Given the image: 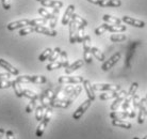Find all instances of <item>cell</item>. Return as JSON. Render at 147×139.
<instances>
[{"label":"cell","mask_w":147,"mask_h":139,"mask_svg":"<svg viewBox=\"0 0 147 139\" xmlns=\"http://www.w3.org/2000/svg\"><path fill=\"white\" fill-rule=\"evenodd\" d=\"M83 44V56H84V61L86 63L92 62V52H91V48H92V42H91V37L88 34H85L84 40L82 42Z\"/></svg>","instance_id":"6da1fadb"},{"label":"cell","mask_w":147,"mask_h":139,"mask_svg":"<svg viewBox=\"0 0 147 139\" xmlns=\"http://www.w3.org/2000/svg\"><path fill=\"white\" fill-rule=\"evenodd\" d=\"M119 60H121V52H115V54H114L113 56H111L108 60H105V61H103L102 65H101V70H102L103 72H107V71H109L110 69H112Z\"/></svg>","instance_id":"7a4b0ae2"},{"label":"cell","mask_w":147,"mask_h":139,"mask_svg":"<svg viewBox=\"0 0 147 139\" xmlns=\"http://www.w3.org/2000/svg\"><path fill=\"white\" fill-rule=\"evenodd\" d=\"M91 104H92V101L91 99H85L84 102L81 104L80 106L78 107L77 110L74 112L73 114V118L74 120H80V118L84 114V112L86 111V110L90 108V106H91Z\"/></svg>","instance_id":"3957f363"},{"label":"cell","mask_w":147,"mask_h":139,"mask_svg":"<svg viewBox=\"0 0 147 139\" xmlns=\"http://www.w3.org/2000/svg\"><path fill=\"white\" fill-rule=\"evenodd\" d=\"M95 91H119L121 86H114L109 84H93Z\"/></svg>","instance_id":"277c9868"},{"label":"cell","mask_w":147,"mask_h":139,"mask_svg":"<svg viewBox=\"0 0 147 139\" xmlns=\"http://www.w3.org/2000/svg\"><path fill=\"white\" fill-rule=\"evenodd\" d=\"M84 78L82 76H61L58 79L60 84H81Z\"/></svg>","instance_id":"5b68a950"},{"label":"cell","mask_w":147,"mask_h":139,"mask_svg":"<svg viewBox=\"0 0 147 139\" xmlns=\"http://www.w3.org/2000/svg\"><path fill=\"white\" fill-rule=\"evenodd\" d=\"M146 97L140 101L139 104V116H138V123L139 124H143L146 117Z\"/></svg>","instance_id":"8992f818"},{"label":"cell","mask_w":147,"mask_h":139,"mask_svg":"<svg viewBox=\"0 0 147 139\" xmlns=\"http://www.w3.org/2000/svg\"><path fill=\"white\" fill-rule=\"evenodd\" d=\"M29 25H30V19H20V20H15V22L7 24V28L10 31H13V30L20 29V28H24V27Z\"/></svg>","instance_id":"52a82bcc"},{"label":"cell","mask_w":147,"mask_h":139,"mask_svg":"<svg viewBox=\"0 0 147 139\" xmlns=\"http://www.w3.org/2000/svg\"><path fill=\"white\" fill-rule=\"evenodd\" d=\"M68 25H69V43L70 44H75V43H77L78 26L73 18L70 19V22Z\"/></svg>","instance_id":"ba28073f"},{"label":"cell","mask_w":147,"mask_h":139,"mask_svg":"<svg viewBox=\"0 0 147 139\" xmlns=\"http://www.w3.org/2000/svg\"><path fill=\"white\" fill-rule=\"evenodd\" d=\"M121 20L127 24V25L133 26V27H136V28H144L145 27V22L143 20H140V19H136L133 17H129V16H124Z\"/></svg>","instance_id":"9c48e42d"},{"label":"cell","mask_w":147,"mask_h":139,"mask_svg":"<svg viewBox=\"0 0 147 139\" xmlns=\"http://www.w3.org/2000/svg\"><path fill=\"white\" fill-rule=\"evenodd\" d=\"M0 66L4 69L7 71V73H10L11 75H14V76H17L19 74V71L16 67L12 65L11 63H9L7 60H4V59H0Z\"/></svg>","instance_id":"30bf717a"},{"label":"cell","mask_w":147,"mask_h":139,"mask_svg":"<svg viewBox=\"0 0 147 139\" xmlns=\"http://www.w3.org/2000/svg\"><path fill=\"white\" fill-rule=\"evenodd\" d=\"M74 12H75V5H74V4H69V5L67 7L66 11H65V13H64V15H63V17H62L63 26H66L69 24L70 19H71V17H73V15H74Z\"/></svg>","instance_id":"8fae6325"},{"label":"cell","mask_w":147,"mask_h":139,"mask_svg":"<svg viewBox=\"0 0 147 139\" xmlns=\"http://www.w3.org/2000/svg\"><path fill=\"white\" fill-rule=\"evenodd\" d=\"M83 87H84V90L86 92V94H88V99H91V101H95V90L93 88V84H91V81L88 80V79H84L83 80Z\"/></svg>","instance_id":"7c38bea8"},{"label":"cell","mask_w":147,"mask_h":139,"mask_svg":"<svg viewBox=\"0 0 147 139\" xmlns=\"http://www.w3.org/2000/svg\"><path fill=\"white\" fill-rule=\"evenodd\" d=\"M40 4L46 7H52V9H61L63 7V2L60 0H42Z\"/></svg>","instance_id":"4fadbf2b"},{"label":"cell","mask_w":147,"mask_h":139,"mask_svg":"<svg viewBox=\"0 0 147 139\" xmlns=\"http://www.w3.org/2000/svg\"><path fill=\"white\" fill-rule=\"evenodd\" d=\"M98 5L101 7H118L121 5V0H99Z\"/></svg>","instance_id":"5bb4252c"},{"label":"cell","mask_w":147,"mask_h":139,"mask_svg":"<svg viewBox=\"0 0 147 139\" xmlns=\"http://www.w3.org/2000/svg\"><path fill=\"white\" fill-rule=\"evenodd\" d=\"M35 32L40 33V34H45V35H48V37H55V35H57V31H55V29L47 28V27H45V26L35 27Z\"/></svg>","instance_id":"9a60e30c"},{"label":"cell","mask_w":147,"mask_h":139,"mask_svg":"<svg viewBox=\"0 0 147 139\" xmlns=\"http://www.w3.org/2000/svg\"><path fill=\"white\" fill-rule=\"evenodd\" d=\"M83 64H84V61H83V60H81V59H78V60H76L74 63H71L70 65H68L67 67H65V73H66V74H71L73 72L77 71L78 69L82 67V66H83Z\"/></svg>","instance_id":"2e32d148"},{"label":"cell","mask_w":147,"mask_h":139,"mask_svg":"<svg viewBox=\"0 0 147 139\" xmlns=\"http://www.w3.org/2000/svg\"><path fill=\"white\" fill-rule=\"evenodd\" d=\"M126 95H127V93H126L125 90H121V94L118 95L117 97H116V99H115V101L112 103V105H111L110 108H111V110H112V111H115V110L117 109L118 107L121 106V104L124 102V99H125Z\"/></svg>","instance_id":"e0dca14e"},{"label":"cell","mask_w":147,"mask_h":139,"mask_svg":"<svg viewBox=\"0 0 147 139\" xmlns=\"http://www.w3.org/2000/svg\"><path fill=\"white\" fill-rule=\"evenodd\" d=\"M112 125L113 126H116V127H121V128H126V129H130L132 127L131 123H129L127 121H123L121 119H113L112 120Z\"/></svg>","instance_id":"ac0fdd59"},{"label":"cell","mask_w":147,"mask_h":139,"mask_svg":"<svg viewBox=\"0 0 147 139\" xmlns=\"http://www.w3.org/2000/svg\"><path fill=\"white\" fill-rule=\"evenodd\" d=\"M121 90L119 91H108V93H102L99 95V99L101 101H107L111 99H116L118 95L121 94Z\"/></svg>","instance_id":"d6986e66"},{"label":"cell","mask_w":147,"mask_h":139,"mask_svg":"<svg viewBox=\"0 0 147 139\" xmlns=\"http://www.w3.org/2000/svg\"><path fill=\"white\" fill-rule=\"evenodd\" d=\"M102 20L107 24H110V25H121V20L117 17H114V16H111L109 14H106L102 16Z\"/></svg>","instance_id":"ffe728a7"},{"label":"cell","mask_w":147,"mask_h":139,"mask_svg":"<svg viewBox=\"0 0 147 139\" xmlns=\"http://www.w3.org/2000/svg\"><path fill=\"white\" fill-rule=\"evenodd\" d=\"M91 52H92V55L95 57L98 61H100V62H103L105 60H106V57H105V54H103L102 51L100 50L99 48H97V47H92L91 48Z\"/></svg>","instance_id":"44dd1931"},{"label":"cell","mask_w":147,"mask_h":139,"mask_svg":"<svg viewBox=\"0 0 147 139\" xmlns=\"http://www.w3.org/2000/svg\"><path fill=\"white\" fill-rule=\"evenodd\" d=\"M48 123H49V121L46 120V119H43V120L40 122V124H38V126H37L36 128V137H42L43 136V134H44L45 132V128L47 127Z\"/></svg>","instance_id":"7402d4cb"},{"label":"cell","mask_w":147,"mask_h":139,"mask_svg":"<svg viewBox=\"0 0 147 139\" xmlns=\"http://www.w3.org/2000/svg\"><path fill=\"white\" fill-rule=\"evenodd\" d=\"M126 29H127V27L124 25H110V24H108V31H110V32H124V31H126Z\"/></svg>","instance_id":"603a6c76"},{"label":"cell","mask_w":147,"mask_h":139,"mask_svg":"<svg viewBox=\"0 0 147 139\" xmlns=\"http://www.w3.org/2000/svg\"><path fill=\"white\" fill-rule=\"evenodd\" d=\"M58 12H59V10L55 12V13H58ZM38 14H40L42 17L46 18L47 20H51L55 15V14H53V13H50L49 11H47V10L44 9V7H40V9H38Z\"/></svg>","instance_id":"cb8c5ba5"},{"label":"cell","mask_w":147,"mask_h":139,"mask_svg":"<svg viewBox=\"0 0 147 139\" xmlns=\"http://www.w3.org/2000/svg\"><path fill=\"white\" fill-rule=\"evenodd\" d=\"M20 84H19L16 79L12 81V88H13V90H14L15 94H16L17 97H22V96H24V95H22V90H24V89H22Z\"/></svg>","instance_id":"d4e9b609"},{"label":"cell","mask_w":147,"mask_h":139,"mask_svg":"<svg viewBox=\"0 0 147 139\" xmlns=\"http://www.w3.org/2000/svg\"><path fill=\"white\" fill-rule=\"evenodd\" d=\"M44 116H45V106H43V105L37 106L36 109H35V119H36V121L40 122V121L43 120Z\"/></svg>","instance_id":"484cf974"},{"label":"cell","mask_w":147,"mask_h":139,"mask_svg":"<svg viewBox=\"0 0 147 139\" xmlns=\"http://www.w3.org/2000/svg\"><path fill=\"white\" fill-rule=\"evenodd\" d=\"M110 118L113 120V119H126V118H129V114L125 111H112L110 114Z\"/></svg>","instance_id":"4316f807"},{"label":"cell","mask_w":147,"mask_h":139,"mask_svg":"<svg viewBox=\"0 0 147 139\" xmlns=\"http://www.w3.org/2000/svg\"><path fill=\"white\" fill-rule=\"evenodd\" d=\"M47 19L44 17H40V18H34L30 20V26H33V27H38V26H45L47 24Z\"/></svg>","instance_id":"83f0119b"},{"label":"cell","mask_w":147,"mask_h":139,"mask_svg":"<svg viewBox=\"0 0 147 139\" xmlns=\"http://www.w3.org/2000/svg\"><path fill=\"white\" fill-rule=\"evenodd\" d=\"M32 32H35V27L29 25V26H26V27H24V28L20 29V31H19V35H20V37H25V35L30 34V33H32Z\"/></svg>","instance_id":"f1b7e54d"},{"label":"cell","mask_w":147,"mask_h":139,"mask_svg":"<svg viewBox=\"0 0 147 139\" xmlns=\"http://www.w3.org/2000/svg\"><path fill=\"white\" fill-rule=\"evenodd\" d=\"M60 61L62 63V67H67L69 65V61H68V57H67V52L65 50H62L60 54Z\"/></svg>","instance_id":"f546056e"},{"label":"cell","mask_w":147,"mask_h":139,"mask_svg":"<svg viewBox=\"0 0 147 139\" xmlns=\"http://www.w3.org/2000/svg\"><path fill=\"white\" fill-rule=\"evenodd\" d=\"M85 27L83 26H78V32H77V42L78 43H82L85 37Z\"/></svg>","instance_id":"4dcf8cb0"},{"label":"cell","mask_w":147,"mask_h":139,"mask_svg":"<svg viewBox=\"0 0 147 139\" xmlns=\"http://www.w3.org/2000/svg\"><path fill=\"white\" fill-rule=\"evenodd\" d=\"M71 18L75 20V22L77 24V26H83V27H86V26H88V22H86V20H85L83 17H81L80 15L74 14Z\"/></svg>","instance_id":"1f68e13d"},{"label":"cell","mask_w":147,"mask_h":139,"mask_svg":"<svg viewBox=\"0 0 147 139\" xmlns=\"http://www.w3.org/2000/svg\"><path fill=\"white\" fill-rule=\"evenodd\" d=\"M61 48L60 47H55L53 50H52L51 55L49 56V58H48V60L50 61V62H53V61H55V60H58V58L60 57V54H61Z\"/></svg>","instance_id":"d6a6232c"},{"label":"cell","mask_w":147,"mask_h":139,"mask_svg":"<svg viewBox=\"0 0 147 139\" xmlns=\"http://www.w3.org/2000/svg\"><path fill=\"white\" fill-rule=\"evenodd\" d=\"M51 52H52L51 48H46V49H45V50L40 55V57H38V60H40V62H44V61L48 60L49 56L51 55Z\"/></svg>","instance_id":"836d02e7"},{"label":"cell","mask_w":147,"mask_h":139,"mask_svg":"<svg viewBox=\"0 0 147 139\" xmlns=\"http://www.w3.org/2000/svg\"><path fill=\"white\" fill-rule=\"evenodd\" d=\"M30 80H31V82H34V84H45L47 81V78L45 76L33 75V76H30Z\"/></svg>","instance_id":"e575fe53"},{"label":"cell","mask_w":147,"mask_h":139,"mask_svg":"<svg viewBox=\"0 0 147 139\" xmlns=\"http://www.w3.org/2000/svg\"><path fill=\"white\" fill-rule=\"evenodd\" d=\"M22 95L25 97H28L30 99H37V94L35 92L31 91V90H28V89H24L22 90Z\"/></svg>","instance_id":"d590c367"},{"label":"cell","mask_w":147,"mask_h":139,"mask_svg":"<svg viewBox=\"0 0 147 139\" xmlns=\"http://www.w3.org/2000/svg\"><path fill=\"white\" fill-rule=\"evenodd\" d=\"M60 67H62V63H61L60 60L59 61H58V60H55V61H53V62H50L47 66H46L47 71H53V70L60 69Z\"/></svg>","instance_id":"8d00e7d4"},{"label":"cell","mask_w":147,"mask_h":139,"mask_svg":"<svg viewBox=\"0 0 147 139\" xmlns=\"http://www.w3.org/2000/svg\"><path fill=\"white\" fill-rule=\"evenodd\" d=\"M127 39L125 34H112L110 37V40L114 43H118V42H123Z\"/></svg>","instance_id":"74e56055"},{"label":"cell","mask_w":147,"mask_h":139,"mask_svg":"<svg viewBox=\"0 0 147 139\" xmlns=\"http://www.w3.org/2000/svg\"><path fill=\"white\" fill-rule=\"evenodd\" d=\"M106 31H108V24L107 22H103L102 25H100L99 27H97L95 29V34L96 35H101Z\"/></svg>","instance_id":"f35d334b"},{"label":"cell","mask_w":147,"mask_h":139,"mask_svg":"<svg viewBox=\"0 0 147 139\" xmlns=\"http://www.w3.org/2000/svg\"><path fill=\"white\" fill-rule=\"evenodd\" d=\"M138 89H139V84L138 82H132L131 84V86H130V89H129V91H128V96H130V97H132L133 95L136 94V91H138Z\"/></svg>","instance_id":"ab89813d"},{"label":"cell","mask_w":147,"mask_h":139,"mask_svg":"<svg viewBox=\"0 0 147 139\" xmlns=\"http://www.w3.org/2000/svg\"><path fill=\"white\" fill-rule=\"evenodd\" d=\"M35 106H36V99H31V101H30V103L27 105V107H26V112H27V114H31V112L34 110Z\"/></svg>","instance_id":"60d3db41"},{"label":"cell","mask_w":147,"mask_h":139,"mask_svg":"<svg viewBox=\"0 0 147 139\" xmlns=\"http://www.w3.org/2000/svg\"><path fill=\"white\" fill-rule=\"evenodd\" d=\"M16 80L18 81L19 84H27V82H31L29 75H22V76H17Z\"/></svg>","instance_id":"b9f144b4"},{"label":"cell","mask_w":147,"mask_h":139,"mask_svg":"<svg viewBox=\"0 0 147 139\" xmlns=\"http://www.w3.org/2000/svg\"><path fill=\"white\" fill-rule=\"evenodd\" d=\"M140 95L139 94H134L132 96V103H133V109L136 110L138 108H139V104H140Z\"/></svg>","instance_id":"7bdbcfd3"},{"label":"cell","mask_w":147,"mask_h":139,"mask_svg":"<svg viewBox=\"0 0 147 139\" xmlns=\"http://www.w3.org/2000/svg\"><path fill=\"white\" fill-rule=\"evenodd\" d=\"M10 87H12V81H10L9 79L0 80V89H7Z\"/></svg>","instance_id":"ee69618b"},{"label":"cell","mask_w":147,"mask_h":139,"mask_svg":"<svg viewBox=\"0 0 147 139\" xmlns=\"http://www.w3.org/2000/svg\"><path fill=\"white\" fill-rule=\"evenodd\" d=\"M1 3H2V7H3L4 10L9 11L11 9V3H10V0H1Z\"/></svg>","instance_id":"f6af8a7d"},{"label":"cell","mask_w":147,"mask_h":139,"mask_svg":"<svg viewBox=\"0 0 147 139\" xmlns=\"http://www.w3.org/2000/svg\"><path fill=\"white\" fill-rule=\"evenodd\" d=\"M5 136H7V139H16L13 131H7V132L5 133Z\"/></svg>","instance_id":"bcb514c9"},{"label":"cell","mask_w":147,"mask_h":139,"mask_svg":"<svg viewBox=\"0 0 147 139\" xmlns=\"http://www.w3.org/2000/svg\"><path fill=\"white\" fill-rule=\"evenodd\" d=\"M11 77V74L10 73H0V80H2V79H9Z\"/></svg>","instance_id":"7dc6e473"},{"label":"cell","mask_w":147,"mask_h":139,"mask_svg":"<svg viewBox=\"0 0 147 139\" xmlns=\"http://www.w3.org/2000/svg\"><path fill=\"white\" fill-rule=\"evenodd\" d=\"M88 2H91L93 4H98L99 3V0H88Z\"/></svg>","instance_id":"c3c4849f"},{"label":"cell","mask_w":147,"mask_h":139,"mask_svg":"<svg viewBox=\"0 0 147 139\" xmlns=\"http://www.w3.org/2000/svg\"><path fill=\"white\" fill-rule=\"evenodd\" d=\"M3 134H4V128H0V139H2V137H3Z\"/></svg>","instance_id":"681fc988"},{"label":"cell","mask_w":147,"mask_h":139,"mask_svg":"<svg viewBox=\"0 0 147 139\" xmlns=\"http://www.w3.org/2000/svg\"><path fill=\"white\" fill-rule=\"evenodd\" d=\"M133 139H140L139 137H133Z\"/></svg>","instance_id":"f907efd6"},{"label":"cell","mask_w":147,"mask_h":139,"mask_svg":"<svg viewBox=\"0 0 147 139\" xmlns=\"http://www.w3.org/2000/svg\"><path fill=\"white\" fill-rule=\"evenodd\" d=\"M143 139H147V135L146 136H145V137H144V138Z\"/></svg>","instance_id":"816d5d0a"},{"label":"cell","mask_w":147,"mask_h":139,"mask_svg":"<svg viewBox=\"0 0 147 139\" xmlns=\"http://www.w3.org/2000/svg\"><path fill=\"white\" fill-rule=\"evenodd\" d=\"M36 1H38V2H40V1H42V0H36Z\"/></svg>","instance_id":"f5cc1de1"},{"label":"cell","mask_w":147,"mask_h":139,"mask_svg":"<svg viewBox=\"0 0 147 139\" xmlns=\"http://www.w3.org/2000/svg\"><path fill=\"white\" fill-rule=\"evenodd\" d=\"M146 116H147V109H146Z\"/></svg>","instance_id":"db71d44e"},{"label":"cell","mask_w":147,"mask_h":139,"mask_svg":"<svg viewBox=\"0 0 147 139\" xmlns=\"http://www.w3.org/2000/svg\"><path fill=\"white\" fill-rule=\"evenodd\" d=\"M146 99H147V94H146Z\"/></svg>","instance_id":"11a10c76"}]
</instances>
